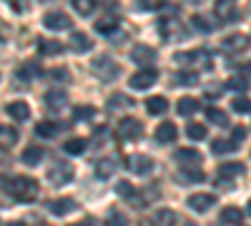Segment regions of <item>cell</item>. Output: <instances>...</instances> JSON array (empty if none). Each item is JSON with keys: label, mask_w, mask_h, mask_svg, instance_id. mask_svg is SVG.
<instances>
[{"label": "cell", "mask_w": 251, "mask_h": 226, "mask_svg": "<svg viewBox=\"0 0 251 226\" xmlns=\"http://www.w3.org/2000/svg\"><path fill=\"white\" fill-rule=\"evenodd\" d=\"M244 163H221L219 166V178H236L244 176Z\"/></svg>", "instance_id": "cell-22"}, {"label": "cell", "mask_w": 251, "mask_h": 226, "mask_svg": "<svg viewBox=\"0 0 251 226\" xmlns=\"http://www.w3.org/2000/svg\"><path fill=\"white\" fill-rule=\"evenodd\" d=\"M231 3H234V0H231Z\"/></svg>", "instance_id": "cell-54"}, {"label": "cell", "mask_w": 251, "mask_h": 226, "mask_svg": "<svg viewBox=\"0 0 251 226\" xmlns=\"http://www.w3.org/2000/svg\"><path fill=\"white\" fill-rule=\"evenodd\" d=\"M174 83H176V86H196V83H199V73H194V71H181V73H176Z\"/></svg>", "instance_id": "cell-32"}, {"label": "cell", "mask_w": 251, "mask_h": 226, "mask_svg": "<svg viewBox=\"0 0 251 226\" xmlns=\"http://www.w3.org/2000/svg\"><path fill=\"white\" fill-rule=\"evenodd\" d=\"M186 133H188V138H194V141H203L206 138V126H201V123H188Z\"/></svg>", "instance_id": "cell-39"}, {"label": "cell", "mask_w": 251, "mask_h": 226, "mask_svg": "<svg viewBox=\"0 0 251 226\" xmlns=\"http://www.w3.org/2000/svg\"><path fill=\"white\" fill-rule=\"evenodd\" d=\"M48 211L55 214V216H66L71 211H75V201L73 199H55L48 203Z\"/></svg>", "instance_id": "cell-11"}, {"label": "cell", "mask_w": 251, "mask_h": 226, "mask_svg": "<svg viewBox=\"0 0 251 226\" xmlns=\"http://www.w3.org/2000/svg\"><path fill=\"white\" fill-rule=\"evenodd\" d=\"M234 149H236V143H234V141H226V138H216V141H211V151H214L216 156H219V153H221V156H224V153H231Z\"/></svg>", "instance_id": "cell-30"}, {"label": "cell", "mask_w": 251, "mask_h": 226, "mask_svg": "<svg viewBox=\"0 0 251 226\" xmlns=\"http://www.w3.org/2000/svg\"><path fill=\"white\" fill-rule=\"evenodd\" d=\"M176 136H178V128L174 126L171 121H163L161 126L156 128V141H158V143H174Z\"/></svg>", "instance_id": "cell-9"}, {"label": "cell", "mask_w": 251, "mask_h": 226, "mask_svg": "<svg viewBox=\"0 0 251 226\" xmlns=\"http://www.w3.org/2000/svg\"><path fill=\"white\" fill-rule=\"evenodd\" d=\"M216 13L221 15L219 20H226V23H231V20H236V10H234V3H231V0H219Z\"/></svg>", "instance_id": "cell-26"}, {"label": "cell", "mask_w": 251, "mask_h": 226, "mask_svg": "<svg viewBox=\"0 0 251 226\" xmlns=\"http://www.w3.org/2000/svg\"><path fill=\"white\" fill-rule=\"evenodd\" d=\"M133 103V100L128 98V96H123V93H113L111 98H108V108H113V111H118V108H128Z\"/></svg>", "instance_id": "cell-34"}, {"label": "cell", "mask_w": 251, "mask_h": 226, "mask_svg": "<svg viewBox=\"0 0 251 226\" xmlns=\"http://www.w3.org/2000/svg\"><path fill=\"white\" fill-rule=\"evenodd\" d=\"M191 25L196 30H201V33H211L219 23H216V20H208V15H194L191 18Z\"/></svg>", "instance_id": "cell-29"}, {"label": "cell", "mask_w": 251, "mask_h": 226, "mask_svg": "<svg viewBox=\"0 0 251 226\" xmlns=\"http://www.w3.org/2000/svg\"><path fill=\"white\" fill-rule=\"evenodd\" d=\"M231 136H234V143H236V146H239V143L246 138V128L244 126H236L234 131H231Z\"/></svg>", "instance_id": "cell-46"}, {"label": "cell", "mask_w": 251, "mask_h": 226, "mask_svg": "<svg viewBox=\"0 0 251 226\" xmlns=\"http://www.w3.org/2000/svg\"><path fill=\"white\" fill-rule=\"evenodd\" d=\"M96 116V108L93 106H75L73 108V118L75 121H88V118H93Z\"/></svg>", "instance_id": "cell-40"}, {"label": "cell", "mask_w": 251, "mask_h": 226, "mask_svg": "<svg viewBox=\"0 0 251 226\" xmlns=\"http://www.w3.org/2000/svg\"><path fill=\"white\" fill-rule=\"evenodd\" d=\"M38 50L43 53V55H53V53H60L63 46L55 43V40H40V43H38Z\"/></svg>", "instance_id": "cell-36"}, {"label": "cell", "mask_w": 251, "mask_h": 226, "mask_svg": "<svg viewBox=\"0 0 251 226\" xmlns=\"http://www.w3.org/2000/svg\"><path fill=\"white\" fill-rule=\"evenodd\" d=\"M141 136H143V123L138 118H131V116L121 118V123H118V138H123V141H138Z\"/></svg>", "instance_id": "cell-2"}, {"label": "cell", "mask_w": 251, "mask_h": 226, "mask_svg": "<svg viewBox=\"0 0 251 226\" xmlns=\"http://www.w3.org/2000/svg\"><path fill=\"white\" fill-rule=\"evenodd\" d=\"M43 3H48V0H43Z\"/></svg>", "instance_id": "cell-53"}, {"label": "cell", "mask_w": 251, "mask_h": 226, "mask_svg": "<svg viewBox=\"0 0 251 226\" xmlns=\"http://www.w3.org/2000/svg\"><path fill=\"white\" fill-rule=\"evenodd\" d=\"M43 156H46V151L40 146H28L23 151V163H28V166H38V163L43 161Z\"/></svg>", "instance_id": "cell-25"}, {"label": "cell", "mask_w": 251, "mask_h": 226, "mask_svg": "<svg viewBox=\"0 0 251 226\" xmlns=\"http://www.w3.org/2000/svg\"><path fill=\"white\" fill-rule=\"evenodd\" d=\"M161 5H163V0H138L141 10H158Z\"/></svg>", "instance_id": "cell-43"}, {"label": "cell", "mask_w": 251, "mask_h": 226, "mask_svg": "<svg viewBox=\"0 0 251 226\" xmlns=\"http://www.w3.org/2000/svg\"><path fill=\"white\" fill-rule=\"evenodd\" d=\"M146 111H149L151 116H163L166 111H169V100H166L163 96H153L146 100Z\"/></svg>", "instance_id": "cell-15"}, {"label": "cell", "mask_w": 251, "mask_h": 226, "mask_svg": "<svg viewBox=\"0 0 251 226\" xmlns=\"http://www.w3.org/2000/svg\"><path fill=\"white\" fill-rule=\"evenodd\" d=\"M0 191L15 196L18 201H33L38 196V181L30 176H8L0 174Z\"/></svg>", "instance_id": "cell-1"}, {"label": "cell", "mask_w": 251, "mask_h": 226, "mask_svg": "<svg viewBox=\"0 0 251 226\" xmlns=\"http://www.w3.org/2000/svg\"><path fill=\"white\" fill-rule=\"evenodd\" d=\"M249 46H251V40L244 33H231L221 40V48L226 53H244V50H249Z\"/></svg>", "instance_id": "cell-5"}, {"label": "cell", "mask_w": 251, "mask_h": 226, "mask_svg": "<svg viewBox=\"0 0 251 226\" xmlns=\"http://www.w3.org/2000/svg\"><path fill=\"white\" fill-rule=\"evenodd\" d=\"M156 78H158V71L156 68H141V71H136L133 75H131V88H136V91H146V88H151L153 83H156Z\"/></svg>", "instance_id": "cell-4"}, {"label": "cell", "mask_w": 251, "mask_h": 226, "mask_svg": "<svg viewBox=\"0 0 251 226\" xmlns=\"http://www.w3.org/2000/svg\"><path fill=\"white\" fill-rule=\"evenodd\" d=\"M231 108H234L236 113H251V98H244V96L234 98V100H231Z\"/></svg>", "instance_id": "cell-42"}, {"label": "cell", "mask_w": 251, "mask_h": 226, "mask_svg": "<svg viewBox=\"0 0 251 226\" xmlns=\"http://www.w3.org/2000/svg\"><path fill=\"white\" fill-rule=\"evenodd\" d=\"M71 48H73L75 53H88V50L93 48V40H91L86 33H73V35H71Z\"/></svg>", "instance_id": "cell-16"}, {"label": "cell", "mask_w": 251, "mask_h": 226, "mask_svg": "<svg viewBox=\"0 0 251 226\" xmlns=\"http://www.w3.org/2000/svg\"><path fill=\"white\" fill-rule=\"evenodd\" d=\"M116 166H118L116 156L100 158V161H98V166H96V174H98V178H111V176H113V171H116Z\"/></svg>", "instance_id": "cell-17"}, {"label": "cell", "mask_w": 251, "mask_h": 226, "mask_svg": "<svg viewBox=\"0 0 251 226\" xmlns=\"http://www.w3.org/2000/svg\"><path fill=\"white\" fill-rule=\"evenodd\" d=\"M158 28L163 30V35H166V40H178V38H183L186 33H183V28L176 23V20H163V23H158Z\"/></svg>", "instance_id": "cell-13"}, {"label": "cell", "mask_w": 251, "mask_h": 226, "mask_svg": "<svg viewBox=\"0 0 251 226\" xmlns=\"http://www.w3.org/2000/svg\"><path fill=\"white\" fill-rule=\"evenodd\" d=\"M66 100H68V96L63 93V91H48L46 93V106L50 111H60L63 106H66Z\"/></svg>", "instance_id": "cell-18"}, {"label": "cell", "mask_w": 251, "mask_h": 226, "mask_svg": "<svg viewBox=\"0 0 251 226\" xmlns=\"http://www.w3.org/2000/svg\"><path fill=\"white\" fill-rule=\"evenodd\" d=\"M93 68L96 71H103V73H106V78H103V80H113V75L118 73V68L111 63V60L108 58H103V60H96V63H93Z\"/></svg>", "instance_id": "cell-31"}, {"label": "cell", "mask_w": 251, "mask_h": 226, "mask_svg": "<svg viewBox=\"0 0 251 226\" xmlns=\"http://www.w3.org/2000/svg\"><path fill=\"white\" fill-rule=\"evenodd\" d=\"M128 166H131V171L133 174H151L153 171V158H149V156H131V161H128Z\"/></svg>", "instance_id": "cell-10"}, {"label": "cell", "mask_w": 251, "mask_h": 226, "mask_svg": "<svg viewBox=\"0 0 251 226\" xmlns=\"http://www.w3.org/2000/svg\"><path fill=\"white\" fill-rule=\"evenodd\" d=\"M43 25L48 30H68L73 25V20L66 13H60V10H50V13L43 15Z\"/></svg>", "instance_id": "cell-6"}, {"label": "cell", "mask_w": 251, "mask_h": 226, "mask_svg": "<svg viewBox=\"0 0 251 226\" xmlns=\"http://www.w3.org/2000/svg\"><path fill=\"white\" fill-rule=\"evenodd\" d=\"M241 75H244V78H251V60L241 66Z\"/></svg>", "instance_id": "cell-47"}, {"label": "cell", "mask_w": 251, "mask_h": 226, "mask_svg": "<svg viewBox=\"0 0 251 226\" xmlns=\"http://www.w3.org/2000/svg\"><path fill=\"white\" fill-rule=\"evenodd\" d=\"M15 143H18V131L13 126H3V123H0V146L10 149Z\"/></svg>", "instance_id": "cell-27"}, {"label": "cell", "mask_w": 251, "mask_h": 226, "mask_svg": "<svg viewBox=\"0 0 251 226\" xmlns=\"http://www.w3.org/2000/svg\"><path fill=\"white\" fill-rule=\"evenodd\" d=\"M5 226H25L23 221H10V224H5Z\"/></svg>", "instance_id": "cell-50"}, {"label": "cell", "mask_w": 251, "mask_h": 226, "mask_svg": "<svg viewBox=\"0 0 251 226\" xmlns=\"http://www.w3.org/2000/svg\"><path fill=\"white\" fill-rule=\"evenodd\" d=\"M86 146H88V141L86 138H68V141H63V151L66 153H71V156H78V153H83L86 151Z\"/></svg>", "instance_id": "cell-23"}, {"label": "cell", "mask_w": 251, "mask_h": 226, "mask_svg": "<svg viewBox=\"0 0 251 226\" xmlns=\"http://www.w3.org/2000/svg\"><path fill=\"white\" fill-rule=\"evenodd\" d=\"M116 191H118V196H121V199H128V201H133V199H136V189L131 186L128 181H118Z\"/></svg>", "instance_id": "cell-38"}, {"label": "cell", "mask_w": 251, "mask_h": 226, "mask_svg": "<svg viewBox=\"0 0 251 226\" xmlns=\"http://www.w3.org/2000/svg\"><path fill=\"white\" fill-rule=\"evenodd\" d=\"M58 123L55 121H40L38 126H35V136H40V138H55L58 136Z\"/></svg>", "instance_id": "cell-21"}, {"label": "cell", "mask_w": 251, "mask_h": 226, "mask_svg": "<svg viewBox=\"0 0 251 226\" xmlns=\"http://www.w3.org/2000/svg\"><path fill=\"white\" fill-rule=\"evenodd\" d=\"M40 75V63L38 60H28V63H23L18 68V78H23V80H33Z\"/></svg>", "instance_id": "cell-24"}, {"label": "cell", "mask_w": 251, "mask_h": 226, "mask_svg": "<svg viewBox=\"0 0 251 226\" xmlns=\"http://www.w3.org/2000/svg\"><path fill=\"white\" fill-rule=\"evenodd\" d=\"M153 58H156V50L151 46H133V50H131L133 63H151Z\"/></svg>", "instance_id": "cell-12"}, {"label": "cell", "mask_w": 251, "mask_h": 226, "mask_svg": "<svg viewBox=\"0 0 251 226\" xmlns=\"http://www.w3.org/2000/svg\"><path fill=\"white\" fill-rule=\"evenodd\" d=\"M8 113L15 118V121H28L30 118V106L25 103V100H15V103H8Z\"/></svg>", "instance_id": "cell-14"}, {"label": "cell", "mask_w": 251, "mask_h": 226, "mask_svg": "<svg viewBox=\"0 0 251 226\" xmlns=\"http://www.w3.org/2000/svg\"><path fill=\"white\" fill-rule=\"evenodd\" d=\"M206 118L211 121V123H219V126H226V113L221 108H206Z\"/></svg>", "instance_id": "cell-41"}, {"label": "cell", "mask_w": 251, "mask_h": 226, "mask_svg": "<svg viewBox=\"0 0 251 226\" xmlns=\"http://www.w3.org/2000/svg\"><path fill=\"white\" fill-rule=\"evenodd\" d=\"M71 178H73V166H71L68 161L53 163L50 171H48V181L53 183V186H63V183H68Z\"/></svg>", "instance_id": "cell-3"}, {"label": "cell", "mask_w": 251, "mask_h": 226, "mask_svg": "<svg viewBox=\"0 0 251 226\" xmlns=\"http://www.w3.org/2000/svg\"><path fill=\"white\" fill-rule=\"evenodd\" d=\"M116 28H118V18H113V15H106V18L96 20V30L103 33V35H111Z\"/></svg>", "instance_id": "cell-28"}, {"label": "cell", "mask_w": 251, "mask_h": 226, "mask_svg": "<svg viewBox=\"0 0 251 226\" xmlns=\"http://www.w3.org/2000/svg\"><path fill=\"white\" fill-rule=\"evenodd\" d=\"M224 224H239L241 221V209H236V206H226V209H221V216H219Z\"/></svg>", "instance_id": "cell-33"}, {"label": "cell", "mask_w": 251, "mask_h": 226, "mask_svg": "<svg viewBox=\"0 0 251 226\" xmlns=\"http://www.w3.org/2000/svg\"><path fill=\"white\" fill-rule=\"evenodd\" d=\"M214 203H216V196L214 194H191V196H188V206H191L194 211H199V214L208 211Z\"/></svg>", "instance_id": "cell-8"}, {"label": "cell", "mask_w": 251, "mask_h": 226, "mask_svg": "<svg viewBox=\"0 0 251 226\" xmlns=\"http://www.w3.org/2000/svg\"><path fill=\"white\" fill-rule=\"evenodd\" d=\"M176 224V214L171 209H158L151 219V226H174Z\"/></svg>", "instance_id": "cell-19"}, {"label": "cell", "mask_w": 251, "mask_h": 226, "mask_svg": "<svg viewBox=\"0 0 251 226\" xmlns=\"http://www.w3.org/2000/svg\"><path fill=\"white\" fill-rule=\"evenodd\" d=\"M191 3H201V0H191Z\"/></svg>", "instance_id": "cell-52"}, {"label": "cell", "mask_w": 251, "mask_h": 226, "mask_svg": "<svg viewBox=\"0 0 251 226\" xmlns=\"http://www.w3.org/2000/svg\"><path fill=\"white\" fill-rule=\"evenodd\" d=\"M71 5L80 13V15H91L96 8V0H71Z\"/></svg>", "instance_id": "cell-37"}, {"label": "cell", "mask_w": 251, "mask_h": 226, "mask_svg": "<svg viewBox=\"0 0 251 226\" xmlns=\"http://www.w3.org/2000/svg\"><path fill=\"white\" fill-rule=\"evenodd\" d=\"M111 226H126V221H123V219L118 221V216H113V221H111Z\"/></svg>", "instance_id": "cell-48"}, {"label": "cell", "mask_w": 251, "mask_h": 226, "mask_svg": "<svg viewBox=\"0 0 251 226\" xmlns=\"http://www.w3.org/2000/svg\"><path fill=\"white\" fill-rule=\"evenodd\" d=\"M176 161L181 163V169H201V153L196 149H178Z\"/></svg>", "instance_id": "cell-7"}, {"label": "cell", "mask_w": 251, "mask_h": 226, "mask_svg": "<svg viewBox=\"0 0 251 226\" xmlns=\"http://www.w3.org/2000/svg\"><path fill=\"white\" fill-rule=\"evenodd\" d=\"M246 209H249V214H251V201H249V206H246Z\"/></svg>", "instance_id": "cell-51"}, {"label": "cell", "mask_w": 251, "mask_h": 226, "mask_svg": "<svg viewBox=\"0 0 251 226\" xmlns=\"http://www.w3.org/2000/svg\"><path fill=\"white\" fill-rule=\"evenodd\" d=\"M181 178H183V183H199L206 176H203L201 169H181Z\"/></svg>", "instance_id": "cell-35"}, {"label": "cell", "mask_w": 251, "mask_h": 226, "mask_svg": "<svg viewBox=\"0 0 251 226\" xmlns=\"http://www.w3.org/2000/svg\"><path fill=\"white\" fill-rule=\"evenodd\" d=\"M71 226H96L93 221H80V224H71Z\"/></svg>", "instance_id": "cell-49"}, {"label": "cell", "mask_w": 251, "mask_h": 226, "mask_svg": "<svg viewBox=\"0 0 251 226\" xmlns=\"http://www.w3.org/2000/svg\"><path fill=\"white\" fill-rule=\"evenodd\" d=\"M199 108H201L199 98H191V96L181 98V100H178V106H176V111H178L181 116H194V113H196Z\"/></svg>", "instance_id": "cell-20"}, {"label": "cell", "mask_w": 251, "mask_h": 226, "mask_svg": "<svg viewBox=\"0 0 251 226\" xmlns=\"http://www.w3.org/2000/svg\"><path fill=\"white\" fill-rule=\"evenodd\" d=\"M228 88H234V91H246L249 83H246V80H241V78H231V80H228Z\"/></svg>", "instance_id": "cell-45"}, {"label": "cell", "mask_w": 251, "mask_h": 226, "mask_svg": "<svg viewBox=\"0 0 251 226\" xmlns=\"http://www.w3.org/2000/svg\"><path fill=\"white\" fill-rule=\"evenodd\" d=\"M50 78L53 80H63V83H66V80H71V73H68V68H53L50 71Z\"/></svg>", "instance_id": "cell-44"}]
</instances>
